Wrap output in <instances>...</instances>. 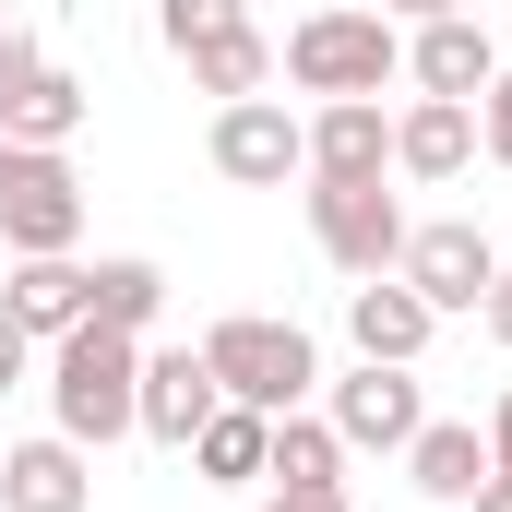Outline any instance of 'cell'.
Wrapping results in <instances>:
<instances>
[{
    "label": "cell",
    "instance_id": "31",
    "mask_svg": "<svg viewBox=\"0 0 512 512\" xmlns=\"http://www.w3.org/2000/svg\"><path fill=\"white\" fill-rule=\"evenodd\" d=\"M0 167H12V143H0Z\"/></svg>",
    "mask_w": 512,
    "mask_h": 512
},
{
    "label": "cell",
    "instance_id": "4",
    "mask_svg": "<svg viewBox=\"0 0 512 512\" xmlns=\"http://www.w3.org/2000/svg\"><path fill=\"white\" fill-rule=\"evenodd\" d=\"M0 239H12V262L84 239V179H72L60 143H12V167H0Z\"/></svg>",
    "mask_w": 512,
    "mask_h": 512
},
{
    "label": "cell",
    "instance_id": "5",
    "mask_svg": "<svg viewBox=\"0 0 512 512\" xmlns=\"http://www.w3.org/2000/svg\"><path fill=\"white\" fill-rule=\"evenodd\" d=\"M393 274L453 322V310H489V286H501V239L465 227V215H441V227H405V262H393Z\"/></svg>",
    "mask_w": 512,
    "mask_h": 512
},
{
    "label": "cell",
    "instance_id": "12",
    "mask_svg": "<svg viewBox=\"0 0 512 512\" xmlns=\"http://www.w3.org/2000/svg\"><path fill=\"white\" fill-rule=\"evenodd\" d=\"M96 501V465H84V441H12L0 453V512H84Z\"/></svg>",
    "mask_w": 512,
    "mask_h": 512
},
{
    "label": "cell",
    "instance_id": "21",
    "mask_svg": "<svg viewBox=\"0 0 512 512\" xmlns=\"http://www.w3.org/2000/svg\"><path fill=\"white\" fill-rule=\"evenodd\" d=\"M179 60H191V84H203L215 108L274 84V36H262V24H239V36H203V48H179Z\"/></svg>",
    "mask_w": 512,
    "mask_h": 512
},
{
    "label": "cell",
    "instance_id": "2",
    "mask_svg": "<svg viewBox=\"0 0 512 512\" xmlns=\"http://www.w3.org/2000/svg\"><path fill=\"white\" fill-rule=\"evenodd\" d=\"M203 370H215L227 405L286 417V405H310V382H322V346H310L298 322H274V310H239V322H215V334H203Z\"/></svg>",
    "mask_w": 512,
    "mask_h": 512
},
{
    "label": "cell",
    "instance_id": "27",
    "mask_svg": "<svg viewBox=\"0 0 512 512\" xmlns=\"http://www.w3.org/2000/svg\"><path fill=\"white\" fill-rule=\"evenodd\" d=\"M489 465H501V477H512V393H501V405H489Z\"/></svg>",
    "mask_w": 512,
    "mask_h": 512
},
{
    "label": "cell",
    "instance_id": "25",
    "mask_svg": "<svg viewBox=\"0 0 512 512\" xmlns=\"http://www.w3.org/2000/svg\"><path fill=\"white\" fill-rule=\"evenodd\" d=\"M24 370H36V334H24V322H12V310H0V393L24 382Z\"/></svg>",
    "mask_w": 512,
    "mask_h": 512
},
{
    "label": "cell",
    "instance_id": "20",
    "mask_svg": "<svg viewBox=\"0 0 512 512\" xmlns=\"http://www.w3.org/2000/svg\"><path fill=\"white\" fill-rule=\"evenodd\" d=\"M274 489H346V441H334V417H310V405L274 417Z\"/></svg>",
    "mask_w": 512,
    "mask_h": 512
},
{
    "label": "cell",
    "instance_id": "7",
    "mask_svg": "<svg viewBox=\"0 0 512 512\" xmlns=\"http://www.w3.org/2000/svg\"><path fill=\"white\" fill-rule=\"evenodd\" d=\"M215 179H239V191L310 179V120H286L274 96H227L215 108Z\"/></svg>",
    "mask_w": 512,
    "mask_h": 512
},
{
    "label": "cell",
    "instance_id": "1",
    "mask_svg": "<svg viewBox=\"0 0 512 512\" xmlns=\"http://www.w3.org/2000/svg\"><path fill=\"white\" fill-rule=\"evenodd\" d=\"M48 417H60V441H84V453L131 441V417H143V334L72 322V334L48 346Z\"/></svg>",
    "mask_w": 512,
    "mask_h": 512
},
{
    "label": "cell",
    "instance_id": "30",
    "mask_svg": "<svg viewBox=\"0 0 512 512\" xmlns=\"http://www.w3.org/2000/svg\"><path fill=\"white\" fill-rule=\"evenodd\" d=\"M465 512H512V477H501V465H489V489H477Z\"/></svg>",
    "mask_w": 512,
    "mask_h": 512
},
{
    "label": "cell",
    "instance_id": "18",
    "mask_svg": "<svg viewBox=\"0 0 512 512\" xmlns=\"http://www.w3.org/2000/svg\"><path fill=\"white\" fill-rule=\"evenodd\" d=\"M84 131V84L60 72V60H36L12 96H0V143H72Z\"/></svg>",
    "mask_w": 512,
    "mask_h": 512
},
{
    "label": "cell",
    "instance_id": "19",
    "mask_svg": "<svg viewBox=\"0 0 512 512\" xmlns=\"http://www.w3.org/2000/svg\"><path fill=\"white\" fill-rule=\"evenodd\" d=\"M155 310H167V274L143 251L96 262V286H84V322H108V334H155Z\"/></svg>",
    "mask_w": 512,
    "mask_h": 512
},
{
    "label": "cell",
    "instance_id": "24",
    "mask_svg": "<svg viewBox=\"0 0 512 512\" xmlns=\"http://www.w3.org/2000/svg\"><path fill=\"white\" fill-rule=\"evenodd\" d=\"M36 60H48V48H36V36H24V24H12V12H0V96H12V84H24V72H36Z\"/></svg>",
    "mask_w": 512,
    "mask_h": 512
},
{
    "label": "cell",
    "instance_id": "16",
    "mask_svg": "<svg viewBox=\"0 0 512 512\" xmlns=\"http://www.w3.org/2000/svg\"><path fill=\"white\" fill-rule=\"evenodd\" d=\"M405 477H417V489H429V501H477V489H489V429H477V417H429V429H417V441H405Z\"/></svg>",
    "mask_w": 512,
    "mask_h": 512
},
{
    "label": "cell",
    "instance_id": "11",
    "mask_svg": "<svg viewBox=\"0 0 512 512\" xmlns=\"http://www.w3.org/2000/svg\"><path fill=\"white\" fill-rule=\"evenodd\" d=\"M405 72H417V96H465V108H477V96L501 84V48H489L477 12H441V24L405 36Z\"/></svg>",
    "mask_w": 512,
    "mask_h": 512
},
{
    "label": "cell",
    "instance_id": "15",
    "mask_svg": "<svg viewBox=\"0 0 512 512\" xmlns=\"http://www.w3.org/2000/svg\"><path fill=\"white\" fill-rule=\"evenodd\" d=\"M84 286H96V262H72V251H36V262H12V286H0V310L36 334V346H60L72 322H84Z\"/></svg>",
    "mask_w": 512,
    "mask_h": 512
},
{
    "label": "cell",
    "instance_id": "8",
    "mask_svg": "<svg viewBox=\"0 0 512 512\" xmlns=\"http://www.w3.org/2000/svg\"><path fill=\"white\" fill-rule=\"evenodd\" d=\"M417 429H429V393H417V370L358 358V370L334 382V441H346V453H405Z\"/></svg>",
    "mask_w": 512,
    "mask_h": 512
},
{
    "label": "cell",
    "instance_id": "26",
    "mask_svg": "<svg viewBox=\"0 0 512 512\" xmlns=\"http://www.w3.org/2000/svg\"><path fill=\"white\" fill-rule=\"evenodd\" d=\"M262 512H346V489H274Z\"/></svg>",
    "mask_w": 512,
    "mask_h": 512
},
{
    "label": "cell",
    "instance_id": "29",
    "mask_svg": "<svg viewBox=\"0 0 512 512\" xmlns=\"http://www.w3.org/2000/svg\"><path fill=\"white\" fill-rule=\"evenodd\" d=\"M489 334L512 346V262H501V286H489Z\"/></svg>",
    "mask_w": 512,
    "mask_h": 512
},
{
    "label": "cell",
    "instance_id": "6",
    "mask_svg": "<svg viewBox=\"0 0 512 512\" xmlns=\"http://www.w3.org/2000/svg\"><path fill=\"white\" fill-rule=\"evenodd\" d=\"M310 239L346 274H393L405 262V203H393L382 179H310Z\"/></svg>",
    "mask_w": 512,
    "mask_h": 512
},
{
    "label": "cell",
    "instance_id": "23",
    "mask_svg": "<svg viewBox=\"0 0 512 512\" xmlns=\"http://www.w3.org/2000/svg\"><path fill=\"white\" fill-rule=\"evenodd\" d=\"M477 143H489V167H512V60H501V84L477 96Z\"/></svg>",
    "mask_w": 512,
    "mask_h": 512
},
{
    "label": "cell",
    "instance_id": "9",
    "mask_svg": "<svg viewBox=\"0 0 512 512\" xmlns=\"http://www.w3.org/2000/svg\"><path fill=\"white\" fill-rule=\"evenodd\" d=\"M227 393H215V370H203V346H143V441H167V453H191L203 441V417H215Z\"/></svg>",
    "mask_w": 512,
    "mask_h": 512
},
{
    "label": "cell",
    "instance_id": "3",
    "mask_svg": "<svg viewBox=\"0 0 512 512\" xmlns=\"http://www.w3.org/2000/svg\"><path fill=\"white\" fill-rule=\"evenodd\" d=\"M274 72L298 96H382L393 72H405V36H393V12H310L274 48Z\"/></svg>",
    "mask_w": 512,
    "mask_h": 512
},
{
    "label": "cell",
    "instance_id": "14",
    "mask_svg": "<svg viewBox=\"0 0 512 512\" xmlns=\"http://www.w3.org/2000/svg\"><path fill=\"white\" fill-rule=\"evenodd\" d=\"M382 167H393L382 96H322V120H310V179H382Z\"/></svg>",
    "mask_w": 512,
    "mask_h": 512
},
{
    "label": "cell",
    "instance_id": "17",
    "mask_svg": "<svg viewBox=\"0 0 512 512\" xmlns=\"http://www.w3.org/2000/svg\"><path fill=\"white\" fill-rule=\"evenodd\" d=\"M191 465H203V489H251V477H274V417H262V405H215L203 441H191Z\"/></svg>",
    "mask_w": 512,
    "mask_h": 512
},
{
    "label": "cell",
    "instance_id": "13",
    "mask_svg": "<svg viewBox=\"0 0 512 512\" xmlns=\"http://www.w3.org/2000/svg\"><path fill=\"white\" fill-rule=\"evenodd\" d=\"M393 167H405V179H465V167H477V108H465V96L393 108Z\"/></svg>",
    "mask_w": 512,
    "mask_h": 512
},
{
    "label": "cell",
    "instance_id": "22",
    "mask_svg": "<svg viewBox=\"0 0 512 512\" xmlns=\"http://www.w3.org/2000/svg\"><path fill=\"white\" fill-rule=\"evenodd\" d=\"M251 24V0H155V36L167 48H203V36H239Z\"/></svg>",
    "mask_w": 512,
    "mask_h": 512
},
{
    "label": "cell",
    "instance_id": "10",
    "mask_svg": "<svg viewBox=\"0 0 512 512\" xmlns=\"http://www.w3.org/2000/svg\"><path fill=\"white\" fill-rule=\"evenodd\" d=\"M346 334H358V358L417 370V358H429V334H441V310H429L405 274H358V286H346Z\"/></svg>",
    "mask_w": 512,
    "mask_h": 512
},
{
    "label": "cell",
    "instance_id": "32",
    "mask_svg": "<svg viewBox=\"0 0 512 512\" xmlns=\"http://www.w3.org/2000/svg\"><path fill=\"white\" fill-rule=\"evenodd\" d=\"M501 262H512V251H501Z\"/></svg>",
    "mask_w": 512,
    "mask_h": 512
},
{
    "label": "cell",
    "instance_id": "28",
    "mask_svg": "<svg viewBox=\"0 0 512 512\" xmlns=\"http://www.w3.org/2000/svg\"><path fill=\"white\" fill-rule=\"evenodd\" d=\"M393 24H441V12H465V0H382Z\"/></svg>",
    "mask_w": 512,
    "mask_h": 512
}]
</instances>
